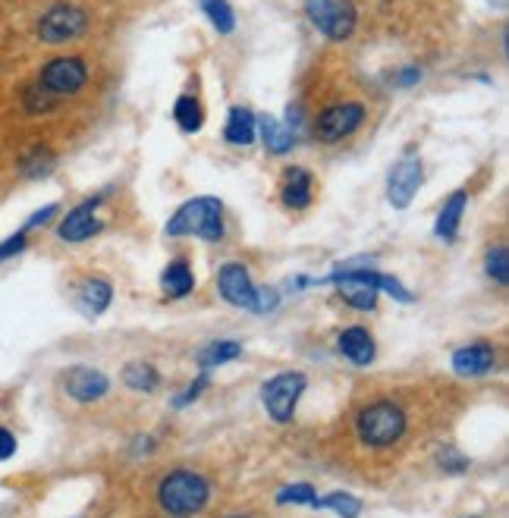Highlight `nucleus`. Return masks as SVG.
I'll use <instances>...</instances> for the list:
<instances>
[{"instance_id": "36", "label": "nucleus", "mask_w": 509, "mask_h": 518, "mask_svg": "<svg viewBox=\"0 0 509 518\" xmlns=\"http://www.w3.org/2000/svg\"><path fill=\"white\" fill-rule=\"evenodd\" d=\"M418 79H422V70H415V66H409V70H403L400 76H396V82H400V88H409V85H415Z\"/></svg>"}, {"instance_id": "25", "label": "nucleus", "mask_w": 509, "mask_h": 518, "mask_svg": "<svg viewBox=\"0 0 509 518\" xmlns=\"http://www.w3.org/2000/svg\"><path fill=\"white\" fill-rule=\"evenodd\" d=\"M123 384L129 390H142V393H151L158 387V371H154L148 362H129L126 371H123Z\"/></svg>"}, {"instance_id": "31", "label": "nucleus", "mask_w": 509, "mask_h": 518, "mask_svg": "<svg viewBox=\"0 0 509 518\" xmlns=\"http://www.w3.org/2000/svg\"><path fill=\"white\" fill-rule=\"evenodd\" d=\"M378 289H384V292H390V296L396 299V302H412V292L396 280V277H387V274H378Z\"/></svg>"}, {"instance_id": "13", "label": "nucleus", "mask_w": 509, "mask_h": 518, "mask_svg": "<svg viewBox=\"0 0 509 518\" xmlns=\"http://www.w3.org/2000/svg\"><path fill=\"white\" fill-rule=\"evenodd\" d=\"M63 390L76 402H98L110 390V380L95 368H70L63 374Z\"/></svg>"}, {"instance_id": "19", "label": "nucleus", "mask_w": 509, "mask_h": 518, "mask_svg": "<svg viewBox=\"0 0 509 518\" xmlns=\"http://www.w3.org/2000/svg\"><path fill=\"white\" fill-rule=\"evenodd\" d=\"M224 135H227L230 145H252V142H255V114H252V110H246V107H233Z\"/></svg>"}, {"instance_id": "24", "label": "nucleus", "mask_w": 509, "mask_h": 518, "mask_svg": "<svg viewBox=\"0 0 509 518\" xmlns=\"http://www.w3.org/2000/svg\"><path fill=\"white\" fill-rule=\"evenodd\" d=\"M173 117H176V126H180L183 132H198V129H202V123H205L202 104H198L195 98H189V95H183L180 101H176Z\"/></svg>"}, {"instance_id": "29", "label": "nucleus", "mask_w": 509, "mask_h": 518, "mask_svg": "<svg viewBox=\"0 0 509 518\" xmlns=\"http://www.w3.org/2000/svg\"><path fill=\"white\" fill-rule=\"evenodd\" d=\"M488 277L500 286L509 283V252L503 249V245H497V249L488 252Z\"/></svg>"}, {"instance_id": "28", "label": "nucleus", "mask_w": 509, "mask_h": 518, "mask_svg": "<svg viewBox=\"0 0 509 518\" xmlns=\"http://www.w3.org/2000/svg\"><path fill=\"white\" fill-rule=\"evenodd\" d=\"M22 104H26L29 114H48V110L57 107V95H51L41 82H35V85L26 88V95H22Z\"/></svg>"}, {"instance_id": "23", "label": "nucleus", "mask_w": 509, "mask_h": 518, "mask_svg": "<svg viewBox=\"0 0 509 518\" xmlns=\"http://www.w3.org/2000/svg\"><path fill=\"white\" fill-rule=\"evenodd\" d=\"M242 355V346L233 343V340H220V343H211L198 352V365L202 368H217V365H227V362H236Z\"/></svg>"}, {"instance_id": "2", "label": "nucleus", "mask_w": 509, "mask_h": 518, "mask_svg": "<svg viewBox=\"0 0 509 518\" xmlns=\"http://www.w3.org/2000/svg\"><path fill=\"white\" fill-rule=\"evenodd\" d=\"M208 497H211V484L202 475H195V471H173L158 487L161 506L176 518H189L195 512H202Z\"/></svg>"}, {"instance_id": "35", "label": "nucleus", "mask_w": 509, "mask_h": 518, "mask_svg": "<svg viewBox=\"0 0 509 518\" xmlns=\"http://www.w3.org/2000/svg\"><path fill=\"white\" fill-rule=\"evenodd\" d=\"M205 384H208V377H198L195 384H192V387H189V390H186V393H183L180 399H176V405H186V402H192V399H195L198 393H202V387H205Z\"/></svg>"}, {"instance_id": "5", "label": "nucleus", "mask_w": 509, "mask_h": 518, "mask_svg": "<svg viewBox=\"0 0 509 518\" xmlns=\"http://www.w3.org/2000/svg\"><path fill=\"white\" fill-rule=\"evenodd\" d=\"M305 13L312 26L330 41H346L356 32V4L352 0H308Z\"/></svg>"}, {"instance_id": "34", "label": "nucleus", "mask_w": 509, "mask_h": 518, "mask_svg": "<svg viewBox=\"0 0 509 518\" xmlns=\"http://www.w3.org/2000/svg\"><path fill=\"white\" fill-rule=\"evenodd\" d=\"M54 214H57V205H44L38 214H32V217H29V230H32V227H44V223H48Z\"/></svg>"}, {"instance_id": "26", "label": "nucleus", "mask_w": 509, "mask_h": 518, "mask_svg": "<svg viewBox=\"0 0 509 518\" xmlns=\"http://www.w3.org/2000/svg\"><path fill=\"white\" fill-rule=\"evenodd\" d=\"M198 7L205 10V16L211 19V26L220 32V35H230L236 29V16L230 10L227 0H198Z\"/></svg>"}, {"instance_id": "9", "label": "nucleus", "mask_w": 509, "mask_h": 518, "mask_svg": "<svg viewBox=\"0 0 509 518\" xmlns=\"http://www.w3.org/2000/svg\"><path fill=\"white\" fill-rule=\"evenodd\" d=\"M365 120V107L356 101H346V104H334L327 107L324 114L318 117V135L321 142H340L346 135H352Z\"/></svg>"}, {"instance_id": "3", "label": "nucleus", "mask_w": 509, "mask_h": 518, "mask_svg": "<svg viewBox=\"0 0 509 518\" xmlns=\"http://www.w3.org/2000/svg\"><path fill=\"white\" fill-rule=\"evenodd\" d=\"M356 431L368 446H393L406 434V412L396 402H374L359 412Z\"/></svg>"}, {"instance_id": "6", "label": "nucleus", "mask_w": 509, "mask_h": 518, "mask_svg": "<svg viewBox=\"0 0 509 518\" xmlns=\"http://www.w3.org/2000/svg\"><path fill=\"white\" fill-rule=\"evenodd\" d=\"M327 283H337L340 296L352 305V308H362L371 311L378 305V270H368V267H346L330 274Z\"/></svg>"}, {"instance_id": "20", "label": "nucleus", "mask_w": 509, "mask_h": 518, "mask_svg": "<svg viewBox=\"0 0 509 518\" xmlns=\"http://www.w3.org/2000/svg\"><path fill=\"white\" fill-rule=\"evenodd\" d=\"M161 286H164V292H167L170 299H183V296H189L192 286H195V277H192L189 264H186V261H173V264H167V270L161 274Z\"/></svg>"}, {"instance_id": "12", "label": "nucleus", "mask_w": 509, "mask_h": 518, "mask_svg": "<svg viewBox=\"0 0 509 518\" xmlns=\"http://www.w3.org/2000/svg\"><path fill=\"white\" fill-rule=\"evenodd\" d=\"M98 205H101V198H92V201H85V205L73 208L70 214L63 217L60 223V239L63 242H85V239H92L104 230V223L98 220Z\"/></svg>"}, {"instance_id": "32", "label": "nucleus", "mask_w": 509, "mask_h": 518, "mask_svg": "<svg viewBox=\"0 0 509 518\" xmlns=\"http://www.w3.org/2000/svg\"><path fill=\"white\" fill-rule=\"evenodd\" d=\"M22 249H26V233H13L7 242H0V261H7V258L19 255Z\"/></svg>"}, {"instance_id": "10", "label": "nucleus", "mask_w": 509, "mask_h": 518, "mask_svg": "<svg viewBox=\"0 0 509 518\" xmlns=\"http://www.w3.org/2000/svg\"><path fill=\"white\" fill-rule=\"evenodd\" d=\"M217 289H220V296L236 308H246V311L258 308V286H252L249 270L242 264H227L224 270H220Z\"/></svg>"}, {"instance_id": "11", "label": "nucleus", "mask_w": 509, "mask_h": 518, "mask_svg": "<svg viewBox=\"0 0 509 518\" xmlns=\"http://www.w3.org/2000/svg\"><path fill=\"white\" fill-rule=\"evenodd\" d=\"M418 186H422V161H418V157H406V161H400L390 170V179H387L390 205L400 208V211L409 208Z\"/></svg>"}, {"instance_id": "17", "label": "nucleus", "mask_w": 509, "mask_h": 518, "mask_svg": "<svg viewBox=\"0 0 509 518\" xmlns=\"http://www.w3.org/2000/svg\"><path fill=\"white\" fill-rule=\"evenodd\" d=\"M466 205H469L466 192H453V195L447 198V205L440 208V217H437V236L444 239V242H453V239H456L459 223H462V214H466Z\"/></svg>"}, {"instance_id": "7", "label": "nucleus", "mask_w": 509, "mask_h": 518, "mask_svg": "<svg viewBox=\"0 0 509 518\" xmlns=\"http://www.w3.org/2000/svg\"><path fill=\"white\" fill-rule=\"evenodd\" d=\"M85 13L79 7L70 4H57L51 7L38 19V38L44 44H63V41H73L85 32Z\"/></svg>"}, {"instance_id": "21", "label": "nucleus", "mask_w": 509, "mask_h": 518, "mask_svg": "<svg viewBox=\"0 0 509 518\" xmlns=\"http://www.w3.org/2000/svg\"><path fill=\"white\" fill-rule=\"evenodd\" d=\"M110 299H114V289H110L107 280H88L79 289V305H82L85 314H101V311H107Z\"/></svg>"}, {"instance_id": "1", "label": "nucleus", "mask_w": 509, "mask_h": 518, "mask_svg": "<svg viewBox=\"0 0 509 518\" xmlns=\"http://www.w3.org/2000/svg\"><path fill=\"white\" fill-rule=\"evenodd\" d=\"M167 236H198L208 242L224 239V205L217 198H192L167 220Z\"/></svg>"}, {"instance_id": "15", "label": "nucleus", "mask_w": 509, "mask_h": 518, "mask_svg": "<svg viewBox=\"0 0 509 518\" xmlns=\"http://www.w3.org/2000/svg\"><path fill=\"white\" fill-rule=\"evenodd\" d=\"M280 198L286 208H308L312 205V176H308V170L302 167H290L283 173V183H280Z\"/></svg>"}, {"instance_id": "30", "label": "nucleus", "mask_w": 509, "mask_h": 518, "mask_svg": "<svg viewBox=\"0 0 509 518\" xmlns=\"http://www.w3.org/2000/svg\"><path fill=\"white\" fill-rule=\"evenodd\" d=\"M318 500V493L312 484H290V487H283L277 493V503L286 506V503H305V506H312Z\"/></svg>"}, {"instance_id": "14", "label": "nucleus", "mask_w": 509, "mask_h": 518, "mask_svg": "<svg viewBox=\"0 0 509 518\" xmlns=\"http://www.w3.org/2000/svg\"><path fill=\"white\" fill-rule=\"evenodd\" d=\"M497 362V352L488 343H472L453 352V371L459 377H481L488 374Z\"/></svg>"}, {"instance_id": "8", "label": "nucleus", "mask_w": 509, "mask_h": 518, "mask_svg": "<svg viewBox=\"0 0 509 518\" xmlns=\"http://www.w3.org/2000/svg\"><path fill=\"white\" fill-rule=\"evenodd\" d=\"M85 79H88V70H85V63L79 57H54L41 70V85L57 98L82 92Z\"/></svg>"}, {"instance_id": "27", "label": "nucleus", "mask_w": 509, "mask_h": 518, "mask_svg": "<svg viewBox=\"0 0 509 518\" xmlns=\"http://www.w3.org/2000/svg\"><path fill=\"white\" fill-rule=\"evenodd\" d=\"M312 506L315 509H334L340 518H359V512H362V503L352 497V493H327V497L315 500Z\"/></svg>"}, {"instance_id": "16", "label": "nucleus", "mask_w": 509, "mask_h": 518, "mask_svg": "<svg viewBox=\"0 0 509 518\" xmlns=\"http://www.w3.org/2000/svg\"><path fill=\"white\" fill-rule=\"evenodd\" d=\"M340 352L349 358L352 365H371L374 362V340H371V333L365 327H349L340 333Z\"/></svg>"}, {"instance_id": "18", "label": "nucleus", "mask_w": 509, "mask_h": 518, "mask_svg": "<svg viewBox=\"0 0 509 518\" xmlns=\"http://www.w3.org/2000/svg\"><path fill=\"white\" fill-rule=\"evenodd\" d=\"M54 167H57V154H54L48 145H35L32 151L22 154V161H19L22 176H29V179H44V176H51Z\"/></svg>"}, {"instance_id": "4", "label": "nucleus", "mask_w": 509, "mask_h": 518, "mask_svg": "<svg viewBox=\"0 0 509 518\" xmlns=\"http://www.w3.org/2000/svg\"><path fill=\"white\" fill-rule=\"evenodd\" d=\"M305 374L299 371H283L277 377H271L268 384L261 387V402L264 409H268V415L277 421V424H286L293 421L296 415V405H299V396L305 393Z\"/></svg>"}, {"instance_id": "22", "label": "nucleus", "mask_w": 509, "mask_h": 518, "mask_svg": "<svg viewBox=\"0 0 509 518\" xmlns=\"http://www.w3.org/2000/svg\"><path fill=\"white\" fill-rule=\"evenodd\" d=\"M261 139H264V148H268V151L286 154V151L293 148V129L283 126L274 117H261Z\"/></svg>"}, {"instance_id": "33", "label": "nucleus", "mask_w": 509, "mask_h": 518, "mask_svg": "<svg viewBox=\"0 0 509 518\" xmlns=\"http://www.w3.org/2000/svg\"><path fill=\"white\" fill-rule=\"evenodd\" d=\"M13 453H16V437L7 431V427H0V462H7Z\"/></svg>"}]
</instances>
